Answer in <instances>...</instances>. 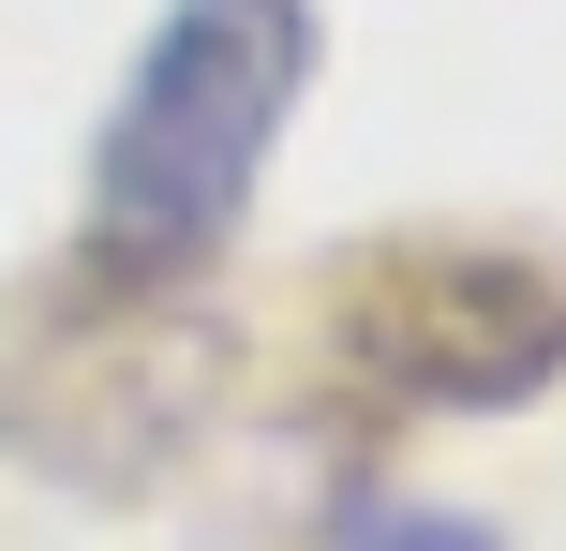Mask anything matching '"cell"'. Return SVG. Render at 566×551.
Instances as JSON below:
<instances>
[{
    "label": "cell",
    "instance_id": "obj_1",
    "mask_svg": "<svg viewBox=\"0 0 566 551\" xmlns=\"http://www.w3.org/2000/svg\"><path fill=\"white\" fill-rule=\"evenodd\" d=\"M313 45H328L313 0H165L149 15L135 75L90 135V224H75V268L105 298H165L239 239L283 119L313 89Z\"/></svg>",
    "mask_w": 566,
    "mask_h": 551
},
{
    "label": "cell",
    "instance_id": "obj_2",
    "mask_svg": "<svg viewBox=\"0 0 566 551\" xmlns=\"http://www.w3.org/2000/svg\"><path fill=\"white\" fill-rule=\"evenodd\" d=\"M328 358L373 388V403H537L566 373V284L507 239H373L328 284Z\"/></svg>",
    "mask_w": 566,
    "mask_h": 551
},
{
    "label": "cell",
    "instance_id": "obj_3",
    "mask_svg": "<svg viewBox=\"0 0 566 551\" xmlns=\"http://www.w3.org/2000/svg\"><path fill=\"white\" fill-rule=\"evenodd\" d=\"M328 551H492V522H478V507H418V492H388V507H358Z\"/></svg>",
    "mask_w": 566,
    "mask_h": 551
}]
</instances>
